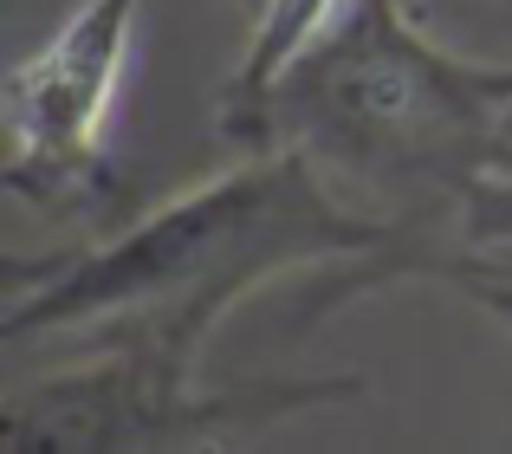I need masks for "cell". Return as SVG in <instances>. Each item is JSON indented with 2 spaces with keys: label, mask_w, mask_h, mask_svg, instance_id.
I'll return each mask as SVG.
<instances>
[{
  "label": "cell",
  "mask_w": 512,
  "mask_h": 454,
  "mask_svg": "<svg viewBox=\"0 0 512 454\" xmlns=\"http://www.w3.org/2000/svg\"><path fill=\"white\" fill-rule=\"evenodd\" d=\"M409 247V227L357 208L305 150H247V163L169 195L117 234L46 260H7L13 305L0 338L85 331L163 377L201 383L221 318L279 273H338Z\"/></svg>",
  "instance_id": "1"
},
{
  "label": "cell",
  "mask_w": 512,
  "mask_h": 454,
  "mask_svg": "<svg viewBox=\"0 0 512 454\" xmlns=\"http://www.w3.org/2000/svg\"><path fill=\"white\" fill-rule=\"evenodd\" d=\"M240 150H305L370 215L422 247L474 182L512 169V59L454 52L409 0H344L325 33L234 117Z\"/></svg>",
  "instance_id": "2"
},
{
  "label": "cell",
  "mask_w": 512,
  "mask_h": 454,
  "mask_svg": "<svg viewBox=\"0 0 512 454\" xmlns=\"http://www.w3.org/2000/svg\"><path fill=\"white\" fill-rule=\"evenodd\" d=\"M370 383L357 370L318 377H240L188 383L137 364L124 351H85L52 377L13 383L0 403V448L7 454H188L234 448L260 429L305 416V409L357 403Z\"/></svg>",
  "instance_id": "3"
},
{
  "label": "cell",
  "mask_w": 512,
  "mask_h": 454,
  "mask_svg": "<svg viewBox=\"0 0 512 454\" xmlns=\"http://www.w3.org/2000/svg\"><path fill=\"white\" fill-rule=\"evenodd\" d=\"M143 0H78L7 78V189L39 215H111V124Z\"/></svg>",
  "instance_id": "4"
},
{
  "label": "cell",
  "mask_w": 512,
  "mask_h": 454,
  "mask_svg": "<svg viewBox=\"0 0 512 454\" xmlns=\"http://www.w3.org/2000/svg\"><path fill=\"white\" fill-rule=\"evenodd\" d=\"M389 279H435V286H454L461 299H474L480 312H487L493 325L512 338V273H506V266H493L487 253H474V247L454 253V247H435V240L402 247V253L370 260V266H338V273H331V286L312 299V318L331 312V305H344V299H357V292L389 286Z\"/></svg>",
  "instance_id": "5"
},
{
  "label": "cell",
  "mask_w": 512,
  "mask_h": 454,
  "mask_svg": "<svg viewBox=\"0 0 512 454\" xmlns=\"http://www.w3.org/2000/svg\"><path fill=\"white\" fill-rule=\"evenodd\" d=\"M344 0H260L253 7V26H247V46H240V65L227 72L221 98H214V117H234L325 33V20L338 13Z\"/></svg>",
  "instance_id": "6"
},
{
  "label": "cell",
  "mask_w": 512,
  "mask_h": 454,
  "mask_svg": "<svg viewBox=\"0 0 512 454\" xmlns=\"http://www.w3.org/2000/svg\"><path fill=\"white\" fill-rule=\"evenodd\" d=\"M461 234H467V247H506L512 253V169L474 182V195L461 208Z\"/></svg>",
  "instance_id": "7"
},
{
  "label": "cell",
  "mask_w": 512,
  "mask_h": 454,
  "mask_svg": "<svg viewBox=\"0 0 512 454\" xmlns=\"http://www.w3.org/2000/svg\"><path fill=\"white\" fill-rule=\"evenodd\" d=\"M428 26H467V20H512V0H409Z\"/></svg>",
  "instance_id": "8"
},
{
  "label": "cell",
  "mask_w": 512,
  "mask_h": 454,
  "mask_svg": "<svg viewBox=\"0 0 512 454\" xmlns=\"http://www.w3.org/2000/svg\"><path fill=\"white\" fill-rule=\"evenodd\" d=\"M474 253H487L493 266H506V273H512V253H506V247H474Z\"/></svg>",
  "instance_id": "9"
}]
</instances>
